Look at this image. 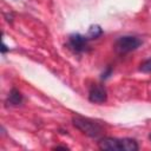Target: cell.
Wrapping results in <instances>:
<instances>
[{
	"label": "cell",
	"mask_w": 151,
	"mask_h": 151,
	"mask_svg": "<svg viewBox=\"0 0 151 151\" xmlns=\"http://www.w3.org/2000/svg\"><path fill=\"white\" fill-rule=\"evenodd\" d=\"M98 147L107 151H137L139 149L136 139L104 137L98 140Z\"/></svg>",
	"instance_id": "1"
},
{
	"label": "cell",
	"mask_w": 151,
	"mask_h": 151,
	"mask_svg": "<svg viewBox=\"0 0 151 151\" xmlns=\"http://www.w3.org/2000/svg\"><path fill=\"white\" fill-rule=\"evenodd\" d=\"M72 124L79 131H81L84 134H86L91 138H98L104 132L103 125L100 123H98L93 119L79 116V114H76L72 117Z\"/></svg>",
	"instance_id": "2"
},
{
	"label": "cell",
	"mask_w": 151,
	"mask_h": 151,
	"mask_svg": "<svg viewBox=\"0 0 151 151\" xmlns=\"http://www.w3.org/2000/svg\"><path fill=\"white\" fill-rule=\"evenodd\" d=\"M142 45V40L133 35H123L118 38L114 42V50L119 54H125L131 51H134Z\"/></svg>",
	"instance_id": "3"
},
{
	"label": "cell",
	"mask_w": 151,
	"mask_h": 151,
	"mask_svg": "<svg viewBox=\"0 0 151 151\" xmlns=\"http://www.w3.org/2000/svg\"><path fill=\"white\" fill-rule=\"evenodd\" d=\"M88 41L90 39L86 35L79 34V33H73L68 37V47L76 52V53H83L88 50Z\"/></svg>",
	"instance_id": "4"
},
{
	"label": "cell",
	"mask_w": 151,
	"mask_h": 151,
	"mask_svg": "<svg viewBox=\"0 0 151 151\" xmlns=\"http://www.w3.org/2000/svg\"><path fill=\"white\" fill-rule=\"evenodd\" d=\"M107 99V92L104 85L101 84H93L88 92V100L96 104L105 103Z\"/></svg>",
	"instance_id": "5"
},
{
	"label": "cell",
	"mask_w": 151,
	"mask_h": 151,
	"mask_svg": "<svg viewBox=\"0 0 151 151\" xmlns=\"http://www.w3.org/2000/svg\"><path fill=\"white\" fill-rule=\"evenodd\" d=\"M8 105H13V106H17V105H20L22 103V94L20 93L19 90L17 88H12L9 94H8V98H7V101H6Z\"/></svg>",
	"instance_id": "6"
},
{
	"label": "cell",
	"mask_w": 151,
	"mask_h": 151,
	"mask_svg": "<svg viewBox=\"0 0 151 151\" xmlns=\"http://www.w3.org/2000/svg\"><path fill=\"white\" fill-rule=\"evenodd\" d=\"M101 34H103L101 27H100L99 25H92V26L88 28V31H87V33H86V37L91 40V39H97V38H99Z\"/></svg>",
	"instance_id": "7"
},
{
	"label": "cell",
	"mask_w": 151,
	"mask_h": 151,
	"mask_svg": "<svg viewBox=\"0 0 151 151\" xmlns=\"http://www.w3.org/2000/svg\"><path fill=\"white\" fill-rule=\"evenodd\" d=\"M139 70H140L142 72H144V73H150V72H151V58L144 60V61L140 64Z\"/></svg>",
	"instance_id": "8"
},
{
	"label": "cell",
	"mask_w": 151,
	"mask_h": 151,
	"mask_svg": "<svg viewBox=\"0 0 151 151\" xmlns=\"http://www.w3.org/2000/svg\"><path fill=\"white\" fill-rule=\"evenodd\" d=\"M111 73H112V70H111V67H109V68L106 70V72H104V73H103V76H101V79H106V78H109Z\"/></svg>",
	"instance_id": "9"
},
{
	"label": "cell",
	"mask_w": 151,
	"mask_h": 151,
	"mask_svg": "<svg viewBox=\"0 0 151 151\" xmlns=\"http://www.w3.org/2000/svg\"><path fill=\"white\" fill-rule=\"evenodd\" d=\"M8 51V48L6 47V45H5V42H2V46H1V52L2 53H6Z\"/></svg>",
	"instance_id": "10"
},
{
	"label": "cell",
	"mask_w": 151,
	"mask_h": 151,
	"mask_svg": "<svg viewBox=\"0 0 151 151\" xmlns=\"http://www.w3.org/2000/svg\"><path fill=\"white\" fill-rule=\"evenodd\" d=\"M54 150H67L68 147H66V146H55V147H53Z\"/></svg>",
	"instance_id": "11"
},
{
	"label": "cell",
	"mask_w": 151,
	"mask_h": 151,
	"mask_svg": "<svg viewBox=\"0 0 151 151\" xmlns=\"http://www.w3.org/2000/svg\"><path fill=\"white\" fill-rule=\"evenodd\" d=\"M149 138H150V139H151V134H150V136H149Z\"/></svg>",
	"instance_id": "12"
}]
</instances>
